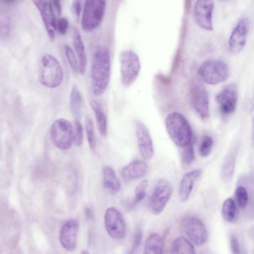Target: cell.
I'll use <instances>...</instances> for the list:
<instances>
[{
  "instance_id": "obj_21",
  "label": "cell",
  "mask_w": 254,
  "mask_h": 254,
  "mask_svg": "<svg viewBox=\"0 0 254 254\" xmlns=\"http://www.w3.org/2000/svg\"><path fill=\"white\" fill-rule=\"evenodd\" d=\"M102 172L106 189L112 194L118 192L120 190L121 184L114 170L111 167L105 165L102 168Z\"/></svg>"
},
{
  "instance_id": "obj_4",
  "label": "cell",
  "mask_w": 254,
  "mask_h": 254,
  "mask_svg": "<svg viewBox=\"0 0 254 254\" xmlns=\"http://www.w3.org/2000/svg\"><path fill=\"white\" fill-rule=\"evenodd\" d=\"M198 73L205 83L216 85L224 81L228 78L229 68L223 61L208 60L200 64L198 69Z\"/></svg>"
},
{
  "instance_id": "obj_13",
  "label": "cell",
  "mask_w": 254,
  "mask_h": 254,
  "mask_svg": "<svg viewBox=\"0 0 254 254\" xmlns=\"http://www.w3.org/2000/svg\"><path fill=\"white\" fill-rule=\"evenodd\" d=\"M250 27L247 18L241 19L233 31L228 42V50L232 55L239 54L247 42Z\"/></svg>"
},
{
  "instance_id": "obj_37",
  "label": "cell",
  "mask_w": 254,
  "mask_h": 254,
  "mask_svg": "<svg viewBox=\"0 0 254 254\" xmlns=\"http://www.w3.org/2000/svg\"><path fill=\"white\" fill-rule=\"evenodd\" d=\"M68 26V21L65 17H61L57 21V29L61 35H64L65 34Z\"/></svg>"
},
{
  "instance_id": "obj_16",
  "label": "cell",
  "mask_w": 254,
  "mask_h": 254,
  "mask_svg": "<svg viewBox=\"0 0 254 254\" xmlns=\"http://www.w3.org/2000/svg\"><path fill=\"white\" fill-rule=\"evenodd\" d=\"M37 7L48 35L53 40L57 29V20L53 6L49 0H32Z\"/></svg>"
},
{
  "instance_id": "obj_32",
  "label": "cell",
  "mask_w": 254,
  "mask_h": 254,
  "mask_svg": "<svg viewBox=\"0 0 254 254\" xmlns=\"http://www.w3.org/2000/svg\"><path fill=\"white\" fill-rule=\"evenodd\" d=\"M148 186V181L147 180H143L137 186L134 191L133 205L137 204L144 198Z\"/></svg>"
},
{
  "instance_id": "obj_43",
  "label": "cell",
  "mask_w": 254,
  "mask_h": 254,
  "mask_svg": "<svg viewBox=\"0 0 254 254\" xmlns=\"http://www.w3.org/2000/svg\"><path fill=\"white\" fill-rule=\"evenodd\" d=\"M82 254H88V252H87L86 250H83L82 252H81Z\"/></svg>"
},
{
  "instance_id": "obj_1",
  "label": "cell",
  "mask_w": 254,
  "mask_h": 254,
  "mask_svg": "<svg viewBox=\"0 0 254 254\" xmlns=\"http://www.w3.org/2000/svg\"><path fill=\"white\" fill-rule=\"evenodd\" d=\"M110 75V56L105 47L94 53L90 69L91 90L94 96L102 95L107 88Z\"/></svg>"
},
{
  "instance_id": "obj_3",
  "label": "cell",
  "mask_w": 254,
  "mask_h": 254,
  "mask_svg": "<svg viewBox=\"0 0 254 254\" xmlns=\"http://www.w3.org/2000/svg\"><path fill=\"white\" fill-rule=\"evenodd\" d=\"M64 73L57 59L50 54L43 56L38 68V78L40 83L49 88L59 86L63 81Z\"/></svg>"
},
{
  "instance_id": "obj_20",
  "label": "cell",
  "mask_w": 254,
  "mask_h": 254,
  "mask_svg": "<svg viewBox=\"0 0 254 254\" xmlns=\"http://www.w3.org/2000/svg\"><path fill=\"white\" fill-rule=\"evenodd\" d=\"M73 45L77 55L79 73L84 74L86 69L87 57L81 34L77 28L73 32Z\"/></svg>"
},
{
  "instance_id": "obj_23",
  "label": "cell",
  "mask_w": 254,
  "mask_h": 254,
  "mask_svg": "<svg viewBox=\"0 0 254 254\" xmlns=\"http://www.w3.org/2000/svg\"><path fill=\"white\" fill-rule=\"evenodd\" d=\"M90 105L94 113L99 132L102 136L105 137L107 133V121L103 109L100 103L96 100H91Z\"/></svg>"
},
{
  "instance_id": "obj_45",
  "label": "cell",
  "mask_w": 254,
  "mask_h": 254,
  "mask_svg": "<svg viewBox=\"0 0 254 254\" xmlns=\"http://www.w3.org/2000/svg\"></svg>"
},
{
  "instance_id": "obj_25",
  "label": "cell",
  "mask_w": 254,
  "mask_h": 254,
  "mask_svg": "<svg viewBox=\"0 0 254 254\" xmlns=\"http://www.w3.org/2000/svg\"><path fill=\"white\" fill-rule=\"evenodd\" d=\"M170 253L175 254L195 253L192 244L184 237H179L174 239L170 245Z\"/></svg>"
},
{
  "instance_id": "obj_2",
  "label": "cell",
  "mask_w": 254,
  "mask_h": 254,
  "mask_svg": "<svg viewBox=\"0 0 254 254\" xmlns=\"http://www.w3.org/2000/svg\"><path fill=\"white\" fill-rule=\"evenodd\" d=\"M165 126L169 136L177 146L185 147L192 140V131L186 118L181 114L174 112L165 120Z\"/></svg>"
},
{
  "instance_id": "obj_33",
  "label": "cell",
  "mask_w": 254,
  "mask_h": 254,
  "mask_svg": "<svg viewBox=\"0 0 254 254\" xmlns=\"http://www.w3.org/2000/svg\"><path fill=\"white\" fill-rule=\"evenodd\" d=\"M64 50L69 65L75 72H79L77 59L72 49L68 45H65Z\"/></svg>"
},
{
  "instance_id": "obj_38",
  "label": "cell",
  "mask_w": 254,
  "mask_h": 254,
  "mask_svg": "<svg viewBox=\"0 0 254 254\" xmlns=\"http://www.w3.org/2000/svg\"><path fill=\"white\" fill-rule=\"evenodd\" d=\"M230 247L233 254H238L240 253V247L237 237L232 235L230 238Z\"/></svg>"
},
{
  "instance_id": "obj_39",
  "label": "cell",
  "mask_w": 254,
  "mask_h": 254,
  "mask_svg": "<svg viewBox=\"0 0 254 254\" xmlns=\"http://www.w3.org/2000/svg\"><path fill=\"white\" fill-rule=\"evenodd\" d=\"M71 9L73 15L78 18L81 14V6L80 0H73L71 4Z\"/></svg>"
},
{
  "instance_id": "obj_8",
  "label": "cell",
  "mask_w": 254,
  "mask_h": 254,
  "mask_svg": "<svg viewBox=\"0 0 254 254\" xmlns=\"http://www.w3.org/2000/svg\"><path fill=\"white\" fill-rule=\"evenodd\" d=\"M173 188L166 180H160L155 185L150 198L149 207L154 215L162 213L171 197Z\"/></svg>"
},
{
  "instance_id": "obj_36",
  "label": "cell",
  "mask_w": 254,
  "mask_h": 254,
  "mask_svg": "<svg viewBox=\"0 0 254 254\" xmlns=\"http://www.w3.org/2000/svg\"><path fill=\"white\" fill-rule=\"evenodd\" d=\"M142 237V231L140 227H137L134 233L131 253H133L139 247Z\"/></svg>"
},
{
  "instance_id": "obj_22",
  "label": "cell",
  "mask_w": 254,
  "mask_h": 254,
  "mask_svg": "<svg viewBox=\"0 0 254 254\" xmlns=\"http://www.w3.org/2000/svg\"><path fill=\"white\" fill-rule=\"evenodd\" d=\"M82 101V97L78 86L73 84L69 96V105L70 112L76 120L81 118Z\"/></svg>"
},
{
  "instance_id": "obj_40",
  "label": "cell",
  "mask_w": 254,
  "mask_h": 254,
  "mask_svg": "<svg viewBox=\"0 0 254 254\" xmlns=\"http://www.w3.org/2000/svg\"><path fill=\"white\" fill-rule=\"evenodd\" d=\"M53 7L56 10L57 14L60 15L62 13V8L60 0H51Z\"/></svg>"
},
{
  "instance_id": "obj_9",
  "label": "cell",
  "mask_w": 254,
  "mask_h": 254,
  "mask_svg": "<svg viewBox=\"0 0 254 254\" xmlns=\"http://www.w3.org/2000/svg\"><path fill=\"white\" fill-rule=\"evenodd\" d=\"M190 100L192 105L202 119L209 117V103L207 90L200 82L195 81L190 87Z\"/></svg>"
},
{
  "instance_id": "obj_6",
  "label": "cell",
  "mask_w": 254,
  "mask_h": 254,
  "mask_svg": "<svg viewBox=\"0 0 254 254\" xmlns=\"http://www.w3.org/2000/svg\"><path fill=\"white\" fill-rule=\"evenodd\" d=\"M105 7L106 0H86L81 21L84 31H92L100 25Z\"/></svg>"
},
{
  "instance_id": "obj_5",
  "label": "cell",
  "mask_w": 254,
  "mask_h": 254,
  "mask_svg": "<svg viewBox=\"0 0 254 254\" xmlns=\"http://www.w3.org/2000/svg\"><path fill=\"white\" fill-rule=\"evenodd\" d=\"M121 80L126 87L131 85L139 73L141 65L137 55L129 50L122 51L119 56Z\"/></svg>"
},
{
  "instance_id": "obj_31",
  "label": "cell",
  "mask_w": 254,
  "mask_h": 254,
  "mask_svg": "<svg viewBox=\"0 0 254 254\" xmlns=\"http://www.w3.org/2000/svg\"><path fill=\"white\" fill-rule=\"evenodd\" d=\"M73 143L76 146L81 145L83 141V129L79 120L75 119L73 127Z\"/></svg>"
},
{
  "instance_id": "obj_44",
  "label": "cell",
  "mask_w": 254,
  "mask_h": 254,
  "mask_svg": "<svg viewBox=\"0 0 254 254\" xmlns=\"http://www.w3.org/2000/svg\"><path fill=\"white\" fill-rule=\"evenodd\" d=\"M223 0V1H224V0Z\"/></svg>"
},
{
  "instance_id": "obj_12",
  "label": "cell",
  "mask_w": 254,
  "mask_h": 254,
  "mask_svg": "<svg viewBox=\"0 0 254 254\" xmlns=\"http://www.w3.org/2000/svg\"><path fill=\"white\" fill-rule=\"evenodd\" d=\"M183 228L190 240L195 245H204L208 238L207 230L203 222L195 216H188L183 222Z\"/></svg>"
},
{
  "instance_id": "obj_17",
  "label": "cell",
  "mask_w": 254,
  "mask_h": 254,
  "mask_svg": "<svg viewBox=\"0 0 254 254\" xmlns=\"http://www.w3.org/2000/svg\"><path fill=\"white\" fill-rule=\"evenodd\" d=\"M79 228V223L76 219H70L62 226L60 242L62 246L68 251H72L76 247Z\"/></svg>"
},
{
  "instance_id": "obj_41",
  "label": "cell",
  "mask_w": 254,
  "mask_h": 254,
  "mask_svg": "<svg viewBox=\"0 0 254 254\" xmlns=\"http://www.w3.org/2000/svg\"><path fill=\"white\" fill-rule=\"evenodd\" d=\"M85 214H86V217L88 218H90L91 213V212H90L89 209L88 208H86L85 209Z\"/></svg>"
},
{
  "instance_id": "obj_27",
  "label": "cell",
  "mask_w": 254,
  "mask_h": 254,
  "mask_svg": "<svg viewBox=\"0 0 254 254\" xmlns=\"http://www.w3.org/2000/svg\"><path fill=\"white\" fill-rule=\"evenodd\" d=\"M235 156L233 154L230 153L226 156L222 166L221 176L224 181H229L232 178L235 170Z\"/></svg>"
},
{
  "instance_id": "obj_11",
  "label": "cell",
  "mask_w": 254,
  "mask_h": 254,
  "mask_svg": "<svg viewBox=\"0 0 254 254\" xmlns=\"http://www.w3.org/2000/svg\"><path fill=\"white\" fill-rule=\"evenodd\" d=\"M104 224L109 235L115 239H122L126 233V223L122 213L115 207L108 208L105 213Z\"/></svg>"
},
{
  "instance_id": "obj_26",
  "label": "cell",
  "mask_w": 254,
  "mask_h": 254,
  "mask_svg": "<svg viewBox=\"0 0 254 254\" xmlns=\"http://www.w3.org/2000/svg\"><path fill=\"white\" fill-rule=\"evenodd\" d=\"M221 215L228 222H234L237 219L238 211L236 203L232 198L226 199L223 202Z\"/></svg>"
},
{
  "instance_id": "obj_14",
  "label": "cell",
  "mask_w": 254,
  "mask_h": 254,
  "mask_svg": "<svg viewBox=\"0 0 254 254\" xmlns=\"http://www.w3.org/2000/svg\"><path fill=\"white\" fill-rule=\"evenodd\" d=\"M134 127L140 154L144 160H149L152 159L154 154L153 144L149 131L141 121L136 120Z\"/></svg>"
},
{
  "instance_id": "obj_7",
  "label": "cell",
  "mask_w": 254,
  "mask_h": 254,
  "mask_svg": "<svg viewBox=\"0 0 254 254\" xmlns=\"http://www.w3.org/2000/svg\"><path fill=\"white\" fill-rule=\"evenodd\" d=\"M50 136L54 145L61 150L68 149L73 143V126L67 120H56L50 127Z\"/></svg>"
},
{
  "instance_id": "obj_30",
  "label": "cell",
  "mask_w": 254,
  "mask_h": 254,
  "mask_svg": "<svg viewBox=\"0 0 254 254\" xmlns=\"http://www.w3.org/2000/svg\"><path fill=\"white\" fill-rule=\"evenodd\" d=\"M235 198L240 208H246L249 202V195L247 189L243 186L238 187L235 190Z\"/></svg>"
},
{
  "instance_id": "obj_15",
  "label": "cell",
  "mask_w": 254,
  "mask_h": 254,
  "mask_svg": "<svg viewBox=\"0 0 254 254\" xmlns=\"http://www.w3.org/2000/svg\"><path fill=\"white\" fill-rule=\"evenodd\" d=\"M214 4L212 0H197L194 6V17L197 24L205 30H212V16Z\"/></svg>"
},
{
  "instance_id": "obj_19",
  "label": "cell",
  "mask_w": 254,
  "mask_h": 254,
  "mask_svg": "<svg viewBox=\"0 0 254 254\" xmlns=\"http://www.w3.org/2000/svg\"><path fill=\"white\" fill-rule=\"evenodd\" d=\"M148 170V166L145 162L135 160L125 167L121 174L124 180L127 181L142 177Z\"/></svg>"
},
{
  "instance_id": "obj_10",
  "label": "cell",
  "mask_w": 254,
  "mask_h": 254,
  "mask_svg": "<svg viewBox=\"0 0 254 254\" xmlns=\"http://www.w3.org/2000/svg\"><path fill=\"white\" fill-rule=\"evenodd\" d=\"M238 98L237 85L231 83L216 95L215 100L219 105L221 113L224 116H228L236 110Z\"/></svg>"
},
{
  "instance_id": "obj_24",
  "label": "cell",
  "mask_w": 254,
  "mask_h": 254,
  "mask_svg": "<svg viewBox=\"0 0 254 254\" xmlns=\"http://www.w3.org/2000/svg\"><path fill=\"white\" fill-rule=\"evenodd\" d=\"M163 249V240L157 233L150 234L145 240L144 253L146 254H162Z\"/></svg>"
},
{
  "instance_id": "obj_28",
  "label": "cell",
  "mask_w": 254,
  "mask_h": 254,
  "mask_svg": "<svg viewBox=\"0 0 254 254\" xmlns=\"http://www.w3.org/2000/svg\"><path fill=\"white\" fill-rule=\"evenodd\" d=\"M85 126L89 147L92 152H94L96 148V139L93 123L89 117L86 118Z\"/></svg>"
},
{
  "instance_id": "obj_42",
  "label": "cell",
  "mask_w": 254,
  "mask_h": 254,
  "mask_svg": "<svg viewBox=\"0 0 254 254\" xmlns=\"http://www.w3.org/2000/svg\"><path fill=\"white\" fill-rule=\"evenodd\" d=\"M2 2L5 3H12L18 0H0Z\"/></svg>"
},
{
  "instance_id": "obj_29",
  "label": "cell",
  "mask_w": 254,
  "mask_h": 254,
  "mask_svg": "<svg viewBox=\"0 0 254 254\" xmlns=\"http://www.w3.org/2000/svg\"><path fill=\"white\" fill-rule=\"evenodd\" d=\"M213 145V140L211 136L205 135L201 138L199 146V152L202 157L207 156L211 151Z\"/></svg>"
},
{
  "instance_id": "obj_35",
  "label": "cell",
  "mask_w": 254,
  "mask_h": 254,
  "mask_svg": "<svg viewBox=\"0 0 254 254\" xmlns=\"http://www.w3.org/2000/svg\"><path fill=\"white\" fill-rule=\"evenodd\" d=\"M10 31V23L8 18L5 17L0 19V37L8 36Z\"/></svg>"
},
{
  "instance_id": "obj_18",
  "label": "cell",
  "mask_w": 254,
  "mask_h": 254,
  "mask_svg": "<svg viewBox=\"0 0 254 254\" xmlns=\"http://www.w3.org/2000/svg\"><path fill=\"white\" fill-rule=\"evenodd\" d=\"M201 170L196 169L186 174L182 178L179 187L178 193L180 200L186 201L191 192L195 182L200 177Z\"/></svg>"
},
{
  "instance_id": "obj_34",
  "label": "cell",
  "mask_w": 254,
  "mask_h": 254,
  "mask_svg": "<svg viewBox=\"0 0 254 254\" xmlns=\"http://www.w3.org/2000/svg\"><path fill=\"white\" fill-rule=\"evenodd\" d=\"M182 155V162L183 164L188 165L190 164L194 159V151L193 141L186 146Z\"/></svg>"
}]
</instances>
